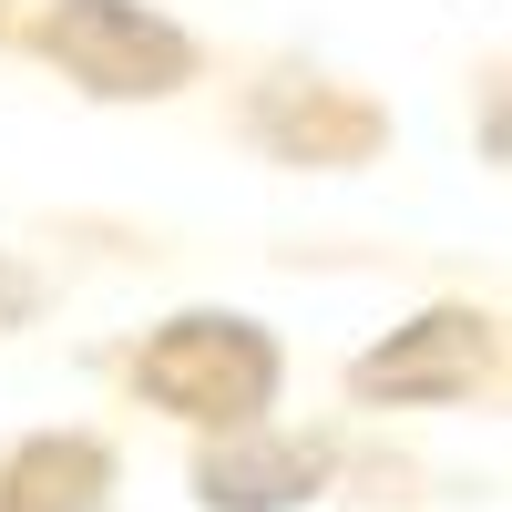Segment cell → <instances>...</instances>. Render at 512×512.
<instances>
[{
	"label": "cell",
	"mask_w": 512,
	"mask_h": 512,
	"mask_svg": "<svg viewBox=\"0 0 512 512\" xmlns=\"http://www.w3.org/2000/svg\"><path fill=\"white\" fill-rule=\"evenodd\" d=\"M113 369H123V390H134L144 410L185 420L195 441L277 420V390H287V349H277V328L256 308H175V318H154Z\"/></svg>",
	"instance_id": "obj_1"
},
{
	"label": "cell",
	"mask_w": 512,
	"mask_h": 512,
	"mask_svg": "<svg viewBox=\"0 0 512 512\" xmlns=\"http://www.w3.org/2000/svg\"><path fill=\"white\" fill-rule=\"evenodd\" d=\"M21 52L82 103H175L185 82H205V41L164 0H31Z\"/></svg>",
	"instance_id": "obj_2"
},
{
	"label": "cell",
	"mask_w": 512,
	"mask_h": 512,
	"mask_svg": "<svg viewBox=\"0 0 512 512\" xmlns=\"http://www.w3.org/2000/svg\"><path fill=\"white\" fill-rule=\"evenodd\" d=\"M492 379H502V318L482 297H441L390 338H369L338 369V390H349V410H472L492 400Z\"/></svg>",
	"instance_id": "obj_3"
},
{
	"label": "cell",
	"mask_w": 512,
	"mask_h": 512,
	"mask_svg": "<svg viewBox=\"0 0 512 512\" xmlns=\"http://www.w3.org/2000/svg\"><path fill=\"white\" fill-rule=\"evenodd\" d=\"M236 134L267 154V164H297V175H359V164L390 144V103H379L369 82H349V72L287 62L267 82H246Z\"/></svg>",
	"instance_id": "obj_4"
},
{
	"label": "cell",
	"mask_w": 512,
	"mask_h": 512,
	"mask_svg": "<svg viewBox=\"0 0 512 512\" xmlns=\"http://www.w3.org/2000/svg\"><path fill=\"white\" fill-rule=\"evenodd\" d=\"M338 472L328 431H287V420H256V431H216L195 441L185 461V492L195 512H308Z\"/></svg>",
	"instance_id": "obj_5"
},
{
	"label": "cell",
	"mask_w": 512,
	"mask_h": 512,
	"mask_svg": "<svg viewBox=\"0 0 512 512\" xmlns=\"http://www.w3.org/2000/svg\"><path fill=\"white\" fill-rule=\"evenodd\" d=\"M113 492H123V451L93 420L0 441V512H113Z\"/></svg>",
	"instance_id": "obj_6"
},
{
	"label": "cell",
	"mask_w": 512,
	"mask_h": 512,
	"mask_svg": "<svg viewBox=\"0 0 512 512\" xmlns=\"http://www.w3.org/2000/svg\"><path fill=\"white\" fill-rule=\"evenodd\" d=\"M41 308H52V277H41L21 246H0V338H21Z\"/></svg>",
	"instance_id": "obj_7"
},
{
	"label": "cell",
	"mask_w": 512,
	"mask_h": 512,
	"mask_svg": "<svg viewBox=\"0 0 512 512\" xmlns=\"http://www.w3.org/2000/svg\"><path fill=\"white\" fill-rule=\"evenodd\" d=\"M0 31H11V11H0Z\"/></svg>",
	"instance_id": "obj_8"
}]
</instances>
